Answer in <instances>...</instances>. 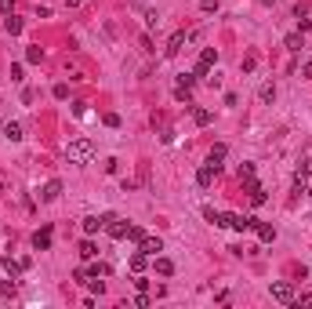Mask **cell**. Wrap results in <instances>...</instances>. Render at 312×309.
Wrapping results in <instances>:
<instances>
[{
    "mask_svg": "<svg viewBox=\"0 0 312 309\" xmlns=\"http://www.w3.org/2000/svg\"><path fill=\"white\" fill-rule=\"evenodd\" d=\"M138 251H142V255H149V258H156V255L164 251V240H160V237H145L142 244H138Z\"/></svg>",
    "mask_w": 312,
    "mask_h": 309,
    "instance_id": "obj_7",
    "label": "cell"
},
{
    "mask_svg": "<svg viewBox=\"0 0 312 309\" xmlns=\"http://www.w3.org/2000/svg\"><path fill=\"white\" fill-rule=\"evenodd\" d=\"M58 196H62V182H58V178H51V182L40 189V200H48V204H51V200H58Z\"/></svg>",
    "mask_w": 312,
    "mask_h": 309,
    "instance_id": "obj_12",
    "label": "cell"
},
{
    "mask_svg": "<svg viewBox=\"0 0 312 309\" xmlns=\"http://www.w3.org/2000/svg\"><path fill=\"white\" fill-rule=\"evenodd\" d=\"M4 29H8L11 37H19V33H22V19H15V15H11V19L4 22Z\"/></svg>",
    "mask_w": 312,
    "mask_h": 309,
    "instance_id": "obj_23",
    "label": "cell"
},
{
    "mask_svg": "<svg viewBox=\"0 0 312 309\" xmlns=\"http://www.w3.org/2000/svg\"><path fill=\"white\" fill-rule=\"evenodd\" d=\"M127 240L142 244V240H145V229H142V226H131V229H127Z\"/></svg>",
    "mask_w": 312,
    "mask_h": 309,
    "instance_id": "obj_25",
    "label": "cell"
},
{
    "mask_svg": "<svg viewBox=\"0 0 312 309\" xmlns=\"http://www.w3.org/2000/svg\"><path fill=\"white\" fill-rule=\"evenodd\" d=\"M0 266H4V273L8 276H19L26 266H29V258H19V262H11V258H4V262H0Z\"/></svg>",
    "mask_w": 312,
    "mask_h": 309,
    "instance_id": "obj_16",
    "label": "cell"
},
{
    "mask_svg": "<svg viewBox=\"0 0 312 309\" xmlns=\"http://www.w3.org/2000/svg\"><path fill=\"white\" fill-rule=\"evenodd\" d=\"M283 48L290 51V55H298L301 48H305V33L298 29V33H287V40H283Z\"/></svg>",
    "mask_w": 312,
    "mask_h": 309,
    "instance_id": "obj_11",
    "label": "cell"
},
{
    "mask_svg": "<svg viewBox=\"0 0 312 309\" xmlns=\"http://www.w3.org/2000/svg\"><path fill=\"white\" fill-rule=\"evenodd\" d=\"M254 229H258V237H261L265 244H272V240H276V229H272V226H265V222H254Z\"/></svg>",
    "mask_w": 312,
    "mask_h": 309,
    "instance_id": "obj_19",
    "label": "cell"
},
{
    "mask_svg": "<svg viewBox=\"0 0 312 309\" xmlns=\"http://www.w3.org/2000/svg\"><path fill=\"white\" fill-rule=\"evenodd\" d=\"M301 73H305L308 80H312V62H305V66H301Z\"/></svg>",
    "mask_w": 312,
    "mask_h": 309,
    "instance_id": "obj_35",
    "label": "cell"
},
{
    "mask_svg": "<svg viewBox=\"0 0 312 309\" xmlns=\"http://www.w3.org/2000/svg\"><path fill=\"white\" fill-rule=\"evenodd\" d=\"M4 135L11 138V142H22V124H15V120H8V124H4Z\"/></svg>",
    "mask_w": 312,
    "mask_h": 309,
    "instance_id": "obj_18",
    "label": "cell"
},
{
    "mask_svg": "<svg viewBox=\"0 0 312 309\" xmlns=\"http://www.w3.org/2000/svg\"><path fill=\"white\" fill-rule=\"evenodd\" d=\"M214 167L211 164H204V167H200V171H196V185H200V189H211V182H214Z\"/></svg>",
    "mask_w": 312,
    "mask_h": 309,
    "instance_id": "obj_10",
    "label": "cell"
},
{
    "mask_svg": "<svg viewBox=\"0 0 312 309\" xmlns=\"http://www.w3.org/2000/svg\"><path fill=\"white\" fill-rule=\"evenodd\" d=\"M204 219H207L211 226H225V215H222V211H214V208H204Z\"/></svg>",
    "mask_w": 312,
    "mask_h": 309,
    "instance_id": "obj_22",
    "label": "cell"
},
{
    "mask_svg": "<svg viewBox=\"0 0 312 309\" xmlns=\"http://www.w3.org/2000/svg\"><path fill=\"white\" fill-rule=\"evenodd\" d=\"M105 219H109V215H102V219H98V215H87L80 226H84V233L91 237V233H98V229H105Z\"/></svg>",
    "mask_w": 312,
    "mask_h": 309,
    "instance_id": "obj_8",
    "label": "cell"
},
{
    "mask_svg": "<svg viewBox=\"0 0 312 309\" xmlns=\"http://www.w3.org/2000/svg\"><path fill=\"white\" fill-rule=\"evenodd\" d=\"M0 11H4V15H11V11H15V0H0Z\"/></svg>",
    "mask_w": 312,
    "mask_h": 309,
    "instance_id": "obj_33",
    "label": "cell"
},
{
    "mask_svg": "<svg viewBox=\"0 0 312 309\" xmlns=\"http://www.w3.org/2000/svg\"><path fill=\"white\" fill-rule=\"evenodd\" d=\"M175 98H178V102H193V87H182V84H178V87H175Z\"/></svg>",
    "mask_w": 312,
    "mask_h": 309,
    "instance_id": "obj_26",
    "label": "cell"
},
{
    "mask_svg": "<svg viewBox=\"0 0 312 309\" xmlns=\"http://www.w3.org/2000/svg\"><path fill=\"white\" fill-rule=\"evenodd\" d=\"M145 266H149V255H142V251H134V255H131V269H134V273H142Z\"/></svg>",
    "mask_w": 312,
    "mask_h": 309,
    "instance_id": "obj_21",
    "label": "cell"
},
{
    "mask_svg": "<svg viewBox=\"0 0 312 309\" xmlns=\"http://www.w3.org/2000/svg\"><path fill=\"white\" fill-rule=\"evenodd\" d=\"M261 4H276V0H261Z\"/></svg>",
    "mask_w": 312,
    "mask_h": 309,
    "instance_id": "obj_37",
    "label": "cell"
},
{
    "mask_svg": "<svg viewBox=\"0 0 312 309\" xmlns=\"http://www.w3.org/2000/svg\"><path fill=\"white\" fill-rule=\"evenodd\" d=\"M15 291H19V284H15V276H11V280H4V284H0V295H15Z\"/></svg>",
    "mask_w": 312,
    "mask_h": 309,
    "instance_id": "obj_28",
    "label": "cell"
},
{
    "mask_svg": "<svg viewBox=\"0 0 312 309\" xmlns=\"http://www.w3.org/2000/svg\"><path fill=\"white\" fill-rule=\"evenodd\" d=\"M225 153H229V149H225L222 142H218V146H211V153H207V164L214 167V171H218V167H222V160H225Z\"/></svg>",
    "mask_w": 312,
    "mask_h": 309,
    "instance_id": "obj_13",
    "label": "cell"
},
{
    "mask_svg": "<svg viewBox=\"0 0 312 309\" xmlns=\"http://www.w3.org/2000/svg\"><path fill=\"white\" fill-rule=\"evenodd\" d=\"M127 222H123V219H113V215H109V219H105V233L109 237H113V240H127Z\"/></svg>",
    "mask_w": 312,
    "mask_h": 309,
    "instance_id": "obj_4",
    "label": "cell"
},
{
    "mask_svg": "<svg viewBox=\"0 0 312 309\" xmlns=\"http://www.w3.org/2000/svg\"><path fill=\"white\" fill-rule=\"evenodd\" d=\"M298 178H312V157H305V160L298 164Z\"/></svg>",
    "mask_w": 312,
    "mask_h": 309,
    "instance_id": "obj_24",
    "label": "cell"
},
{
    "mask_svg": "<svg viewBox=\"0 0 312 309\" xmlns=\"http://www.w3.org/2000/svg\"><path fill=\"white\" fill-rule=\"evenodd\" d=\"M214 62H218V51L214 48H204L200 51V58H196V76H211V69H214Z\"/></svg>",
    "mask_w": 312,
    "mask_h": 309,
    "instance_id": "obj_2",
    "label": "cell"
},
{
    "mask_svg": "<svg viewBox=\"0 0 312 309\" xmlns=\"http://www.w3.org/2000/svg\"><path fill=\"white\" fill-rule=\"evenodd\" d=\"M211 120H214V113L207 110V106H193V124H196V128H207Z\"/></svg>",
    "mask_w": 312,
    "mask_h": 309,
    "instance_id": "obj_9",
    "label": "cell"
},
{
    "mask_svg": "<svg viewBox=\"0 0 312 309\" xmlns=\"http://www.w3.org/2000/svg\"><path fill=\"white\" fill-rule=\"evenodd\" d=\"M102 120H105V128H120V117H116V113H105Z\"/></svg>",
    "mask_w": 312,
    "mask_h": 309,
    "instance_id": "obj_32",
    "label": "cell"
},
{
    "mask_svg": "<svg viewBox=\"0 0 312 309\" xmlns=\"http://www.w3.org/2000/svg\"><path fill=\"white\" fill-rule=\"evenodd\" d=\"M258 98L269 106V102H276V84H261V91H258Z\"/></svg>",
    "mask_w": 312,
    "mask_h": 309,
    "instance_id": "obj_20",
    "label": "cell"
},
{
    "mask_svg": "<svg viewBox=\"0 0 312 309\" xmlns=\"http://www.w3.org/2000/svg\"><path fill=\"white\" fill-rule=\"evenodd\" d=\"M26 58H29V62H40V58H44V48H29Z\"/></svg>",
    "mask_w": 312,
    "mask_h": 309,
    "instance_id": "obj_31",
    "label": "cell"
},
{
    "mask_svg": "<svg viewBox=\"0 0 312 309\" xmlns=\"http://www.w3.org/2000/svg\"><path fill=\"white\" fill-rule=\"evenodd\" d=\"M33 247H37V251H48V247H51V226H44L40 233L33 237Z\"/></svg>",
    "mask_w": 312,
    "mask_h": 309,
    "instance_id": "obj_15",
    "label": "cell"
},
{
    "mask_svg": "<svg viewBox=\"0 0 312 309\" xmlns=\"http://www.w3.org/2000/svg\"><path fill=\"white\" fill-rule=\"evenodd\" d=\"M247 185H251V204H254V208H261L265 200H269V193H265V185H258V182H247Z\"/></svg>",
    "mask_w": 312,
    "mask_h": 309,
    "instance_id": "obj_17",
    "label": "cell"
},
{
    "mask_svg": "<svg viewBox=\"0 0 312 309\" xmlns=\"http://www.w3.org/2000/svg\"><path fill=\"white\" fill-rule=\"evenodd\" d=\"M258 219H251V215H225V226H232L236 233H247V229H254Z\"/></svg>",
    "mask_w": 312,
    "mask_h": 309,
    "instance_id": "obj_5",
    "label": "cell"
},
{
    "mask_svg": "<svg viewBox=\"0 0 312 309\" xmlns=\"http://www.w3.org/2000/svg\"><path fill=\"white\" fill-rule=\"evenodd\" d=\"M200 11H204V15H214V11H218V0H200Z\"/></svg>",
    "mask_w": 312,
    "mask_h": 309,
    "instance_id": "obj_30",
    "label": "cell"
},
{
    "mask_svg": "<svg viewBox=\"0 0 312 309\" xmlns=\"http://www.w3.org/2000/svg\"><path fill=\"white\" fill-rule=\"evenodd\" d=\"M66 157H69V164H91L95 142H91V138H73V142L66 146Z\"/></svg>",
    "mask_w": 312,
    "mask_h": 309,
    "instance_id": "obj_1",
    "label": "cell"
},
{
    "mask_svg": "<svg viewBox=\"0 0 312 309\" xmlns=\"http://www.w3.org/2000/svg\"><path fill=\"white\" fill-rule=\"evenodd\" d=\"M185 40H189V33H185V29H178V33H175V37L167 40V48H164V55H167V58H175V55H178V51L185 48Z\"/></svg>",
    "mask_w": 312,
    "mask_h": 309,
    "instance_id": "obj_6",
    "label": "cell"
},
{
    "mask_svg": "<svg viewBox=\"0 0 312 309\" xmlns=\"http://www.w3.org/2000/svg\"><path fill=\"white\" fill-rule=\"evenodd\" d=\"M66 4H69V8H80V0H66Z\"/></svg>",
    "mask_w": 312,
    "mask_h": 309,
    "instance_id": "obj_36",
    "label": "cell"
},
{
    "mask_svg": "<svg viewBox=\"0 0 312 309\" xmlns=\"http://www.w3.org/2000/svg\"><path fill=\"white\" fill-rule=\"evenodd\" d=\"M294 302H301V305H312V291H305L301 298H294Z\"/></svg>",
    "mask_w": 312,
    "mask_h": 309,
    "instance_id": "obj_34",
    "label": "cell"
},
{
    "mask_svg": "<svg viewBox=\"0 0 312 309\" xmlns=\"http://www.w3.org/2000/svg\"><path fill=\"white\" fill-rule=\"evenodd\" d=\"M240 178H243V182H254V164H243V167H240Z\"/></svg>",
    "mask_w": 312,
    "mask_h": 309,
    "instance_id": "obj_29",
    "label": "cell"
},
{
    "mask_svg": "<svg viewBox=\"0 0 312 309\" xmlns=\"http://www.w3.org/2000/svg\"><path fill=\"white\" fill-rule=\"evenodd\" d=\"M272 298H276L279 305H294V287H290L287 280H276V284H272Z\"/></svg>",
    "mask_w": 312,
    "mask_h": 309,
    "instance_id": "obj_3",
    "label": "cell"
},
{
    "mask_svg": "<svg viewBox=\"0 0 312 309\" xmlns=\"http://www.w3.org/2000/svg\"><path fill=\"white\" fill-rule=\"evenodd\" d=\"M80 255H84L87 262H91V258H95V255H98V247H95V244H91V240H84V244H80Z\"/></svg>",
    "mask_w": 312,
    "mask_h": 309,
    "instance_id": "obj_27",
    "label": "cell"
},
{
    "mask_svg": "<svg viewBox=\"0 0 312 309\" xmlns=\"http://www.w3.org/2000/svg\"><path fill=\"white\" fill-rule=\"evenodd\" d=\"M152 269L160 273V276H171V273H175V262L164 258V255H156V258H152Z\"/></svg>",
    "mask_w": 312,
    "mask_h": 309,
    "instance_id": "obj_14",
    "label": "cell"
}]
</instances>
